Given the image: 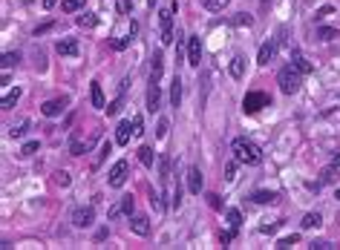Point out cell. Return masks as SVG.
Returning a JSON list of instances; mask_svg holds the SVG:
<instances>
[{
  "label": "cell",
  "mask_w": 340,
  "mask_h": 250,
  "mask_svg": "<svg viewBox=\"0 0 340 250\" xmlns=\"http://www.w3.org/2000/svg\"><path fill=\"white\" fill-rule=\"evenodd\" d=\"M92 222H95V210L92 207H75L72 210V224L75 227H90Z\"/></svg>",
  "instance_id": "cell-7"
},
{
  "label": "cell",
  "mask_w": 340,
  "mask_h": 250,
  "mask_svg": "<svg viewBox=\"0 0 340 250\" xmlns=\"http://www.w3.org/2000/svg\"><path fill=\"white\" fill-rule=\"evenodd\" d=\"M90 98H92V107L107 109V101H104V92H101V84H98V80H92V87H90Z\"/></svg>",
  "instance_id": "cell-15"
},
{
  "label": "cell",
  "mask_w": 340,
  "mask_h": 250,
  "mask_svg": "<svg viewBox=\"0 0 340 250\" xmlns=\"http://www.w3.org/2000/svg\"><path fill=\"white\" fill-rule=\"evenodd\" d=\"M55 184L66 187V184H70V173H55Z\"/></svg>",
  "instance_id": "cell-40"
},
{
  "label": "cell",
  "mask_w": 340,
  "mask_h": 250,
  "mask_svg": "<svg viewBox=\"0 0 340 250\" xmlns=\"http://www.w3.org/2000/svg\"><path fill=\"white\" fill-rule=\"evenodd\" d=\"M233 26H251V18L248 15H236L233 18Z\"/></svg>",
  "instance_id": "cell-41"
},
{
  "label": "cell",
  "mask_w": 340,
  "mask_h": 250,
  "mask_svg": "<svg viewBox=\"0 0 340 250\" xmlns=\"http://www.w3.org/2000/svg\"><path fill=\"white\" fill-rule=\"evenodd\" d=\"M294 66H297V69H300V72H303V75H309V72H314V66H312V63H309V61H305V58H303V55H300V52H294Z\"/></svg>",
  "instance_id": "cell-24"
},
{
  "label": "cell",
  "mask_w": 340,
  "mask_h": 250,
  "mask_svg": "<svg viewBox=\"0 0 340 250\" xmlns=\"http://www.w3.org/2000/svg\"><path fill=\"white\" fill-rule=\"evenodd\" d=\"M35 150H38V141H26L23 147H20V155H32Z\"/></svg>",
  "instance_id": "cell-39"
},
{
  "label": "cell",
  "mask_w": 340,
  "mask_h": 250,
  "mask_svg": "<svg viewBox=\"0 0 340 250\" xmlns=\"http://www.w3.org/2000/svg\"><path fill=\"white\" fill-rule=\"evenodd\" d=\"M130 40H133V32H130V35H124V37H116V40H113V49H116V52H121V49H127V46H130Z\"/></svg>",
  "instance_id": "cell-29"
},
{
  "label": "cell",
  "mask_w": 340,
  "mask_h": 250,
  "mask_svg": "<svg viewBox=\"0 0 340 250\" xmlns=\"http://www.w3.org/2000/svg\"><path fill=\"white\" fill-rule=\"evenodd\" d=\"M49 29H52V20H46V23H41V26L35 29V37H38V35H44V32H49Z\"/></svg>",
  "instance_id": "cell-44"
},
{
  "label": "cell",
  "mask_w": 340,
  "mask_h": 250,
  "mask_svg": "<svg viewBox=\"0 0 340 250\" xmlns=\"http://www.w3.org/2000/svg\"><path fill=\"white\" fill-rule=\"evenodd\" d=\"M63 109H66V98H52L41 107V112H44L46 118H55V115H61Z\"/></svg>",
  "instance_id": "cell-10"
},
{
  "label": "cell",
  "mask_w": 340,
  "mask_h": 250,
  "mask_svg": "<svg viewBox=\"0 0 340 250\" xmlns=\"http://www.w3.org/2000/svg\"><path fill=\"white\" fill-rule=\"evenodd\" d=\"M130 230L139 233V236H147V233H150V222H147V216H133V219H130Z\"/></svg>",
  "instance_id": "cell-14"
},
{
  "label": "cell",
  "mask_w": 340,
  "mask_h": 250,
  "mask_svg": "<svg viewBox=\"0 0 340 250\" xmlns=\"http://www.w3.org/2000/svg\"><path fill=\"white\" fill-rule=\"evenodd\" d=\"M118 216H121V207L116 204V207H113V210H110V219H118Z\"/></svg>",
  "instance_id": "cell-49"
},
{
  "label": "cell",
  "mask_w": 340,
  "mask_h": 250,
  "mask_svg": "<svg viewBox=\"0 0 340 250\" xmlns=\"http://www.w3.org/2000/svg\"><path fill=\"white\" fill-rule=\"evenodd\" d=\"M225 179H228V181L236 179V164H228V170H225Z\"/></svg>",
  "instance_id": "cell-45"
},
{
  "label": "cell",
  "mask_w": 340,
  "mask_h": 250,
  "mask_svg": "<svg viewBox=\"0 0 340 250\" xmlns=\"http://www.w3.org/2000/svg\"><path fill=\"white\" fill-rule=\"evenodd\" d=\"M251 198H254L257 204H274V201H277V193H271V190H257Z\"/></svg>",
  "instance_id": "cell-17"
},
{
  "label": "cell",
  "mask_w": 340,
  "mask_h": 250,
  "mask_svg": "<svg viewBox=\"0 0 340 250\" xmlns=\"http://www.w3.org/2000/svg\"><path fill=\"white\" fill-rule=\"evenodd\" d=\"M110 150H113V144H110V141H104V144H101V155H98V164H101V161H104V158H107V155H110Z\"/></svg>",
  "instance_id": "cell-42"
},
{
  "label": "cell",
  "mask_w": 340,
  "mask_h": 250,
  "mask_svg": "<svg viewBox=\"0 0 340 250\" xmlns=\"http://www.w3.org/2000/svg\"><path fill=\"white\" fill-rule=\"evenodd\" d=\"M167 130H170V121H167V118H161L159 127H156V138H164V135H167Z\"/></svg>",
  "instance_id": "cell-36"
},
{
  "label": "cell",
  "mask_w": 340,
  "mask_h": 250,
  "mask_svg": "<svg viewBox=\"0 0 340 250\" xmlns=\"http://www.w3.org/2000/svg\"><path fill=\"white\" fill-rule=\"evenodd\" d=\"M202 61V44H199V35H190L188 40V63L190 66H199Z\"/></svg>",
  "instance_id": "cell-8"
},
{
  "label": "cell",
  "mask_w": 340,
  "mask_h": 250,
  "mask_svg": "<svg viewBox=\"0 0 340 250\" xmlns=\"http://www.w3.org/2000/svg\"><path fill=\"white\" fill-rule=\"evenodd\" d=\"M153 158H156V155H153L150 147H142V150H139V161H142L144 167H153Z\"/></svg>",
  "instance_id": "cell-27"
},
{
  "label": "cell",
  "mask_w": 340,
  "mask_h": 250,
  "mask_svg": "<svg viewBox=\"0 0 340 250\" xmlns=\"http://www.w3.org/2000/svg\"><path fill=\"white\" fill-rule=\"evenodd\" d=\"M116 9L118 15H130L133 12V0H116Z\"/></svg>",
  "instance_id": "cell-33"
},
{
  "label": "cell",
  "mask_w": 340,
  "mask_h": 250,
  "mask_svg": "<svg viewBox=\"0 0 340 250\" xmlns=\"http://www.w3.org/2000/svg\"><path fill=\"white\" fill-rule=\"evenodd\" d=\"M87 147H90V144H81V141H72V155H84V152H87Z\"/></svg>",
  "instance_id": "cell-37"
},
{
  "label": "cell",
  "mask_w": 340,
  "mask_h": 250,
  "mask_svg": "<svg viewBox=\"0 0 340 250\" xmlns=\"http://www.w3.org/2000/svg\"><path fill=\"white\" fill-rule=\"evenodd\" d=\"M133 133H135V135H142V133H144V124H142V118H139V115L133 118Z\"/></svg>",
  "instance_id": "cell-43"
},
{
  "label": "cell",
  "mask_w": 340,
  "mask_h": 250,
  "mask_svg": "<svg viewBox=\"0 0 340 250\" xmlns=\"http://www.w3.org/2000/svg\"><path fill=\"white\" fill-rule=\"evenodd\" d=\"M179 101H182V80L173 78V80H170V104H173V107H179Z\"/></svg>",
  "instance_id": "cell-19"
},
{
  "label": "cell",
  "mask_w": 340,
  "mask_h": 250,
  "mask_svg": "<svg viewBox=\"0 0 340 250\" xmlns=\"http://www.w3.org/2000/svg\"><path fill=\"white\" fill-rule=\"evenodd\" d=\"M167 179H170V158H167V155H161V158H159V184H161V187L167 184Z\"/></svg>",
  "instance_id": "cell-18"
},
{
  "label": "cell",
  "mask_w": 340,
  "mask_h": 250,
  "mask_svg": "<svg viewBox=\"0 0 340 250\" xmlns=\"http://www.w3.org/2000/svg\"><path fill=\"white\" fill-rule=\"evenodd\" d=\"M320 224H323L320 213H305L303 222H300V227H303V230H312V227H320Z\"/></svg>",
  "instance_id": "cell-21"
},
{
  "label": "cell",
  "mask_w": 340,
  "mask_h": 250,
  "mask_svg": "<svg viewBox=\"0 0 340 250\" xmlns=\"http://www.w3.org/2000/svg\"><path fill=\"white\" fill-rule=\"evenodd\" d=\"M18 61H20L18 52H6V55H3V72H9L12 66H18Z\"/></svg>",
  "instance_id": "cell-25"
},
{
  "label": "cell",
  "mask_w": 340,
  "mask_h": 250,
  "mask_svg": "<svg viewBox=\"0 0 340 250\" xmlns=\"http://www.w3.org/2000/svg\"><path fill=\"white\" fill-rule=\"evenodd\" d=\"M121 104H124V92H118V98L113 104H107V115H116L118 109H121Z\"/></svg>",
  "instance_id": "cell-32"
},
{
  "label": "cell",
  "mask_w": 340,
  "mask_h": 250,
  "mask_svg": "<svg viewBox=\"0 0 340 250\" xmlns=\"http://www.w3.org/2000/svg\"><path fill=\"white\" fill-rule=\"evenodd\" d=\"M231 150H233V158L240 161V164H260V158H262L260 147L254 141H248V138H233Z\"/></svg>",
  "instance_id": "cell-1"
},
{
  "label": "cell",
  "mask_w": 340,
  "mask_h": 250,
  "mask_svg": "<svg viewBox=\"0 0 340 250\" xmlns=\"http://www.w3.org/2000/svg\"><path fill=\"white\" fill-rule=\"evenodd\" d=\"M26 127H29V121H23L20 127H12V130H9V135H12V138H20V135L26 133Z\"/></svg>",
  "instance_id": "cell-38"
},
{
  "label": "cell",
  "mask_w": 340,
  "mask_h": 250,
  "mask_svg": "<svg viewBox=\"0 0 340 250\" xmlns=\"http://www.w3.org/2000/svg\"><path fill=\"white\" fill-rule=\"evenodd\" d=\"M242 75H245V58H242V55H236V58L231 61V78L240 80Z\"/></svg>",
  "instance_id": "cell-20"
},
{
  "label": "cell",
  "mask_w": 340,
  "mask_h": 250,
  "mask_svg": "<svg viewBox=\"0 0 340 250\" xmlns=\"http://www.w3.org/2000/svg\"><path fill=\"white\" fill-rule=\"evenodd\" d=\"M294 244H297V236H286V239H280L274 247H277V250H288V247H294Z\"/></svg>",
  "instance_id": "cell-34"
},
{
  "label": "cell",
  "mask_w": 340,
  "mask_h": 250,
  "mask_svg": "<svg viewBox=\"0 0 340 250\" xmlns=\"http://www.w3.org/2000/svg\"><path fill=\"white\" fill-rule=\"evenodd\" d=\"M262 107H271V95H268V92H248V95L242 98V112H248V115L260 112Z\"/></svg>",
  "instance_id": "cell-3"
},
{
  "label": "cell",
  "mask_w": 340,
  "mask_h": 250,
  "mask_svg": "<svg viewBox=\"0 0 340 250\" xmlns=\"http://www.w3.org/2000/svg\"><path fill=\"white\" fill-rule=\"evenodd\" d=\"M133 204H135V201H133V196H124L118 207H121V213H127V216H130V213H133Z\"/></svg>",
  "instance_id": "cell-35"
},
{
  "label": "cell",
  "mask_w": 340,
  "mask_h": 250,
  "mask_svg": "<svg viewBox=\"0 0 340 250\" xmlns=\"http://www.w3.org/2000/svg\"><path fill=\"white\" fill-rule=\"evenodd\" d=\"M75 23H78L81 29H92V26H95V23H98V18L87 12V15H78V18H75Z\"/></svg>",
  "instance_id": "cell-23"
},
{
  "label": "cell",
  "mask_w": 340,
  "mask_h": 250,
  "mask_svg": "<svg viewBox=\"0 0 340 250\" xmlns=\"http://www.w3.org/2000/svg\"><path fill=\"white\" fill-rule=\"evenodd\" d=\"M188 190L193 196H199V190H202V173H199V167H190L188 170Z\"/></svg>",
  "instance_id": "cell-13"
},
{
  "label": "cell",
  "mask_w": 340,
  "mask_h": 250,
  "mask_svg": "<svg viewBox=\"0 0 340 250\" xmlns=\"http://www.w3.org/2000/svg\"><path fill=\"white\" fill-rule=\"evenodd\" d=\"M130 135H135L133 130H130V121H121V124L116 127V144H121V147H124V144L130 141Z\"/></svg>",
  "instance_id": "cell-16"
},
{
  "label": "cell",
  "mask_w": 340,
  "mask_h": 250,
  "mask_svg": "<svg viewBox=\"0 0 340 250\" xmlns=\"http://www.w3.org/2000/svg\"><path fill=\"white\" fill-rule=\"evenodd\" d=\"M127 173H130V164L127 161H116L113 170H110V187H124L127 184Z\"/></svg>",
  "instance_id": "cell-5"
},
{
  "label": "cell",
  "mask_w": 340,
  "mask_h": 250,
  "mask_svg": "<svg viewBox=\"0 0 340 250\" xmlns=\"http://www.w3.org/2000/svg\"><path fill=\"white\" fill-rule=\"evenodd\" d=\"M337 198H340V190H337Z\"/></svg>",
  "instance_id": "cell-52"
},
{
  "label": "cell",
  "mask_w": 340,
  "mask_h": 250,
  "mask_svg": "<svg viewBox=\"0 0 340 250\" xmlns=\"http://www.w3.org/2000/svg\"><path fill=\"white\" fill-rule=\"evenodd\" d=\"M18 98H20V90L15 87L12 92H6V98H3V109H12L15 104H18Z\"/></svg>",
  "instance_id": "cell-26"
},
{
  "label": "cell",
  "mask_w": 340,
  "mask_h": 250,
  "mask_svg": "<svg viewBox=\"0 0 340 250\" xmlns=\"http://www.w3.org/2000/svg\"><path fill=\"white\" fill-rule=\"evenodd\" d=\"M159 107H161V90H159V84H150L147 87V109L156 112Z\"/></svg>",
  "instance_id": "cell-12"
},
{
  "label": "cell",
  "mask_w": 340,
  "mask_h": 250,
  "mask_svg": "<svg viewBox=\"0 0 340 250\" xmlns=\"http://www.w3.org/2000/svg\"><path fill=\"white\" fill-rule=\"evenodd\" d=\"M84 6H87V0H61V9L70 12V15L72 12H81Z\"/></svg>",
  "instance_id": "cell-22"
},
{
  "label": "cell",
  "mask_w": 340,
  "mask_h": 250,
  "mask_svg": "<svg viewBox=\"0 0 340 250\" xmlns=\"http://www.w3.org/2000/svg\"><path fill=\"white\" fill-rule=\"evenodd\" d=\"M147 3H150V6H153V3H156V0H147Z\"/></svg>",
  "instance_id": "cell-51"
},
{
  "label": "cell",
  "mask_w": 340,
  "mask_h": 250,
  "mask_svg": "<svg viewBox=\"0 0 340 250\" xmlns=\"http://www.w3.org/2000/svg\"><path fill=\"white\" fill-rule=\"evenodd\" d=\"M173 12H176V0L170 3L167 9L159 12V23H161V44L170 46L173 44Z\"/></svg>",
  "instance_id": "cell-4"
},
{
  "label": "cell",
  "mask_w": 340,
  "mask_h": 250,
  "mask_svg": "<svg viewBox=\"0 0 340 250\" xmlns=\"http://www.w3.org/2000/svg\"><path fill=\"white\" fill-rule=\"evenodd\" d=\"M331 12H334V9H331V6H323V9L317 12V18H326V15H331Z\"/></svg>",
  "instance_id": "cell-48"
},
{
  "label": "cell",
  "mask_w": 340,
  "mask_h": 250,
  "mask_svg": "<svg viewBox=\"0 0 340 250\" xmlns=\"http://www.w3.org/2000/svg\"><path fill=\"white\" fill-rule=\"evenodd\" d=\"M317 35H320V40H334V37H337V29H331V26H320V29H317Z\"/></svg>",
  "instance_id": "cell-30"
},
{
  "label": "cell",
  "mask_w": 340,
  "mask_h": 250,
  "mask_svg": "<svg viewBox=\"0 0 340 250\" xmlns=\"http://www.w3.org/2000/svg\"><path fill=\"white\" fill-rule=\"evenodd\" d=\"M161 72H164V55L153 52V58H150V84H159Z\"/></svg>",
  "instance_id": "cell-9"
},
{
  "label": "cell",
  "mask_w": 340,
  "mask_h": 250,
  "mask_svg": "<svg viewBox=\"0 0 340 250\" xmlns=\"http://www.w3.org/2000/svg\"><path fill=\"white\" fill-rule=\"evenodd\" d=\"M300 75H303V72L297 69L294 63H288V66H283V69H280V75H277L280 90L286 92V95H294V92L300 90V84H303V80H300Z\"/></svg>",
  "instance_id": "cell-2"
},
{
  "label": "cell",
  "mask_w": 340,
  "mask_h": 250,
  "mask_svg": "<svg viewBox=\"0 0 340 250\" xmlns=\"http://www.w3.org/2000/svg\"><path fill=\"white\" fill-rule=\"evenodd\" d=\"M228 222H231V233H236V230H240V224H242V216H240V210H231V213H228Z\"/></svg>",
  "instance_id": "cell-31"
},
{
  "label": "cell",
  "mask_w": 340,
  "mask_h": 250,
  "mask_svg": "<svg viewBox=\"0 0 340 250\" xmlns=\"http://www.w3.org/2000/svg\"><path fill=\"white\" fill-rule=\"evenodd\" d=\"M202 3H205V9H211V12H222L231 0H202Z\"/></svg>",
  "instance_id": "cell-28"
},
{
  "label": "cell",
  "mask_w": 340,
  "mask_h": 250,
  "mask_svg": "<svg viewBox=\"0 0 340 250\" xmlns=\"http://www.w3.org/2000/svg\"><path fill=\"white\" fill-rule=\"evenodd\" d=\"M55 3H58V0H44V6H46V9H52Z\"/></svg>",
  "instance_id": "cell-50"
},
{
  "label": "cell",
  "mask_w": 340,
  "mask_h": 250,
  "mask_svg": "<svg viewBox=\"0 0 340 250\" xmlns=\"http://www.w3.org/2000/svg\"><path fill=\"white\" fill-rule=\"evenodd\" d=\"M55 52L72 58V55H78V40H75V37H63V40H58V44H55Z\"/></svg>",
  "instance_id": "cell-11"
},
{
  "label": "cell",
  "mask_w": 340,
  "mask_h": 250,
  "mask_svg": "<svg viewBox=\"0 0 340 250\" xmlns=\"http://www.w3.org/2000/svg\"><path fill=\"white\" fill-rule=\"evenodd\" d=\"M173 207H176V210L182 207V190L179 187H176V193H173Z\"/></svg>",
  "instance_id": "cell-47"
},
{
  "label": "cell",
  "mask_w": 340,
  "mask_h": 250,
  "mask_svg": "<svg viewBox=\"0 0 340 250\" xmlns=\"http://www.w3.org/2000/svg\"><path fill=\"white\" fill-rule=\"evenodd\" d=\"M283 44V32H280V37H274V40H268V44H262L260 55H257V63L260 66H265L268 61H274V55H277V46Z\"/></svg>",
  "instance_id": "cell-6"
},
{
  "label": "cell",
  "mask_w": 340,
  "mask_h": 250,
  "mask_svg": "<svg viewBox=\"0 0 340 250\" xmlns=\"http://www.w3.org/2000/svg\"><path fill=\"white\" fill-rule=\"evenodd\" d=\"M309 247H312V250H329L331 244H329V241H312V244H309Z\"/></svg>",
  "instance_id": "cell-46"
}]
</instances>
